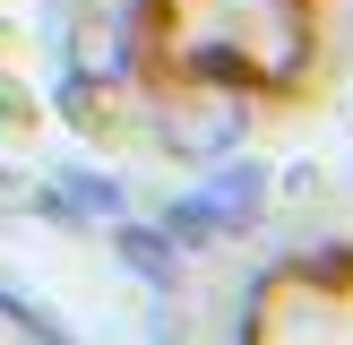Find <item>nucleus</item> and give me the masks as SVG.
Returning a JSON list of instances; mask_svg holds the SVG:
<instances>
[{"instance_id": "f257e3e1", "label": "nucleus", "mask_w": 353, "mask_h": 345, "mask_svg": "<svg viewBox=\"0 0 353 345\" xmlns=\"http://www.w3.org/2000/svg\"><path fill=\"white\" fill-rule=\"evenodd\" d=\"M233 138H241V112H233V103L172 121V147H181V155H207V164H216V155H233Z\"/></svg>"}, {"instance_id": "f03ea898", "label": "nucleus", "mask_w": 353, "mask_h": 345, "mask_svg": "<svg viewBox=\"0 0 353 345\" xmlns=\"http://www.w3.org/2000/svg\"><path fill=\"white\" fill-rule=\"evenodd\" d=\"M121 259H130V268L147 276L155 293H164V285H172V268H181V259H172V241H164V233H138V224H121Z\"/></svg>"}, {"instance_id": "7ed1b4c3", "label": "nucleus", "mask_w": 353, "mask_h": 345, "mask_svg": "<svg viewBox=\"0 0 353 345\" xmlns=\"http://www.w3.org/2000/svg\"><path fill=\"white\" fill-rule=\"evenodd\" d=\"M69 207H95V216H121V181H103V172H69V181L52 190V216H69Z\"/></svg>"}]
</instances>
